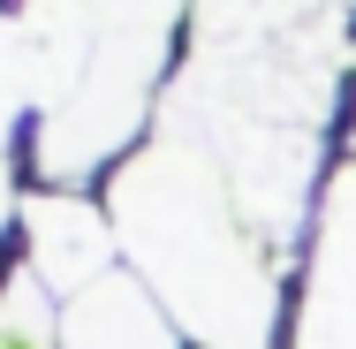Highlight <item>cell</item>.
Wrapping results in <instances>:
<instances>
[]
</instances>
